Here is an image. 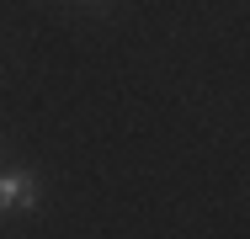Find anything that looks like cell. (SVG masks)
<instances>
[{
	"mask_svg": "<svg viewBox=\"0 0 250 239\" xmlns=\"http://www.w3.org/2000/svg\"><path fill=\"white\" fill-rule=\"evenodd\" d=\"M38 207V176L32 170H5L0 176V213H32Z\"/></svg>",
	"mask_w": 250,
	"mask_h": 239,
	"instance_id": "obj_1",
	"label": "cell"
},
{
	"mask_svg": "<svg viewBox=\"0 0 250 239\" xmlns=\"http://www.w3.org/2000/svg\"><path fill=\"white\" fill-rule=\"evenodd\" d=\"M85 5H106V0H85Z\"/></svg>",
	"mask_w": 250,
	"mask_h": 239,
	"instance_id": "obj_2",
	"label": "cell"
}]
</instances>
